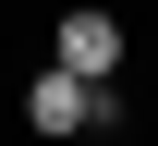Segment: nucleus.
<instances>
[{"mask_svg": "<svg viewBox=\"0 0 158 146\" xmlns=\"http://www.w3.org/2000/svg\"><path fill=\"white\" fill-rule=\"evenodd\" d=\"M98 122H122V85H98V73H73V61H49L37 85H24V134H98Z\"/></svg>", "mask_w": 158, "mask_h": 146, "instance_id": "f257e3e1", "label": "nucleus"}, {"mask_svg": "<svg viewBox=\"0 0 158 146\" xmlns=\"http://www.w3.org/2000/svg\"><path fill=\"white\" fill-rule=\"evenodd\" d=\"M49 61H73V73L122 85V12H98V0H61V49H49Z\"/></svg>", "mask_w": 158, "mask_h": 146, "instance_id": "f03ea898", "label": "nucleus"}]
</instances>
